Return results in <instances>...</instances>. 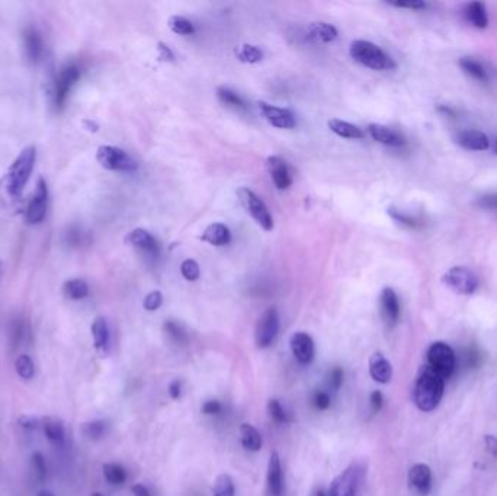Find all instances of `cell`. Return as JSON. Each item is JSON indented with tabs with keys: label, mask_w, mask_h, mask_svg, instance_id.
I'll return each instance as SVG.
<instances>
[{
	"label": "cell",
	"mask_w": 497,
	"mask_h": 496,
	"mask_svg": "<svg viewBox=\"0 0 497 496\" xmlns=\"http://www.w3.org/2000/svg\"><path fill=\"white\" fill-rule=\"evenodd\" d=\"M445 380L429 367L420 370L413 387V402L422 412H432L443 396Z\"/></svg>",
	"instance_id": "1"
},
{
	"label": "cell",
	"mask_w": 497,
	"mask_h": 496,
	"mask_svg": "<svg viewBox=\"0 0 497 496\" xmlns=\"http://www.w3.org/2000/svg\"><path fill=\"white\" fill-rule=\"evenodd\" d=\"M351 57L368 68L372 70H391V68L396 67L394 60L385 53L384 50H381L379 45H375L369 41L364 40H356L351 44L349 48Z\"/></svg>",
	"instance_id": "2"
},
{
	"label": "cell",
	"mask_w": 497,
	"mask_h": 496,
	"mask_svg": "<svg viewBox=\"0 0 497 496\" xmlns=\"http://www.w3.org/2000/svg\"><path fill=\"white\" fill-rule=\"evenodd\" d=\"M36 156H37L36 149L28 147L21 153L18 159L13 162L8 176L9 194L18 197L24 191V188L32 174L33 163H36Z\"/></svg>",
	"instance_id": "3"
},
{
	"label": "cell",
	"mask_w": 497,
	"mask_h": 496,
	"mask_svg": "<svg viewBox=\"0 0 497 496\" xmlns=\"http://www.w3.org/2000/svg\"><path fill=\"white\" fill-rule=\"evenodd\" d=\"M426 358L427 367L435 371L438 375H441L443 380L451 377L457 366V358L454 350L448 344H445V342H434L429 350H427Z\"/></svg>",
	"instance_id": "4"
},
{
	"label": "cell",
	"mask_w": 497,
	"mask_h": 496,
	"mask_svg": "<svg viewBox=\"0 0 497 496\" xmlns=\"http://www.w3.org/2000/svg\"><path fill=\"white\" fill-rule=\"evenodd\" d=\"M443 284L457 294L470 296L477 292L478 278L475 273L466 266H454L443 273Z\"/></svg>",
	"instance_id": "5"
},
{
	"label": "cell",
	"mask_w": 497,
	"mask_h": 496,
	"mask_svg": "<svg viewBox=\"0 0 497 496\" xmlns=\"http://www.w3.org/2000/svg\"><path fill=\"white\" fill-rule=\"evenodd\" d=\"M96 159L108 170L116 172H134L137 169V162L124 150L114 146H100L96 153Z\"/></svg>",
	"instance_id": "6"
},
{
	"label": "cell",
	"mask_w": 497,
	"mask_h": 496,
	"mask_svg": "<svg viewBox=\"0 0 497 496\" xmlns=\"http://www.w3.org/2000/svg\"><path fill=\"white\" fill-rule=\"evenodd\" d=\"M280 332V315L275 307H269L268 310L259 317L254 328V342L256 347L265 350L270 347Z\"/></svg>",
	"instance_id": "7"
},
{
	"label": "cell",
	"mask_w": 497,
	"mask_h": 496,
	"mask_svg": "<svg viewBox=\"0 0 497 496\" xmlns=\"http://www.w3.org/2000/svg\"><path fill=\"white\" fill-rule=\"evenodd\" d=\"M237 195L240 198V202L243 204V207L253 217L256 223H258L263 230H272L273 220L265 202L253 191H250L249 188H240L237 191Z\"/></svg>",
	"instance_id": "8"
},
{
	"label": "cell",
	"mask_w": 497,
	"mask_h": 496,
	"mask_svg": "<svg viewBox=\"0 0 497 496\" xmlns=\"http://www.w3.org/2000/svg\"><path fill=\"white\" fill-rule=\"evenodd\" d=\"M362 476L364 470L358 465L349 466L332 482L328 496H355L362 482Z\"/></svg>",
	"instance_id": "9"
},
{
	"label": "cell",
	"mask_w": 497,
	"mask_h": 496,
	"mask_svg": "<svg viewBox=\"0 0 497 496\" xmlns=\"http://www.w3.org/2000/svg\"><path fill=\"white\" fill-rule=\"evenodd\" d=\"M259 110L262 112V115L265 117L266 121L269 124H272L273 127L277 128H284V130H291L297 126L296 117L294 114L284 110V108H278L273 107L270 104H266V102H259Z\"/></svg>",
	"instance_id": "10"
},
{
	"label": "cell",
	"mask_w": 497,
	"mask_h": 496,
	"mask_svg": "<svg viewBox=\"0 0 497 496\" xmlns=\"http://www.w3.org/2000/svg\"><path fill=\"white\" fill-rule=\"evenodd\" d=\"M291 351H293L296 360L303 364L307 366L313 361L314 358V340L313 338L305 333V332H296L293 336H291Z\"/></svg>",
	"instance_id": "11"
},
{
	"label": "cell",
	"mask_w": 497,
	"mask_h": 496,
	"mask_svg": "<svg viewBox=\"0 0 497 496\" xmlns=\"http://www.w3.org/2000/svg\"><path fill=\"white\" fill-rule=\"evenodd\" d=\"M47 201H48V190L47 185L43 179L38 181L37 183V191L36 195L32 197L29 207L26 211V218L29 223L32 225H38L44 220L45 213H47Z\"/></svg>",
	"instance_id": "12"
},
{
	"label": "cell",
	"mask_w": 497,
	"mask_h": 496,
	"mask_svg": "<svg viewBox=\"0 0 497 496\" xmlns=\"http://www.w3.org/2000/svg\"><path fill=\"white\" fill-rule=\"evenodd\" d=\"M80 77V72L76 66H68L60 73L57 83H56V105L63 107L66 104V99L73 89Z\"/></svg>",
	"instance_id": "13"
},
{
	"label": "cell",
	"mask_w": 497,
	"mask_h": 496,
	"mask_svg": "<svg viewBox=\"0 0 497 496\" xmlns=\"http://www.w3.org/2000/svg\"><path fill=\"white\" fill-rule=\"evenodd\" d=\"M408 485L419 495H427L432 488V470L427 465L418 463L408 470Z\"/></svg>",
	"instance_id": "14"
},
{
	"label": "cell",
	"mask_w": 497,
	"mask_h": 496,
	"mask_svg": "<svg viewBox=\"0 0 497 496\" xmlns=\"http://www.w3.org/2000/svg\"><path fill=\"white\" fill-rule=\"evenodd\" d=\"M380 306H381V316L384 322L388 324V326H394L400 317V301L392 288L387 287L383 290L380 297Z\"/></svg>",
	"instance_id": "15"
},
{
	"label": "cell",
	"mask_w": 497,
	"mask_h": 496,
	"mask_svg": "<svg viewBox=\"0 0 497 496\" xmlns=\"http://www.w3.org/2000/svg\"><path fill=\"white\" fill-rule=\"evenodd\" d=\"M127 243L131 245L135 249H139L140 252H143L146 255L153 256V258H154V256H158L159 252H160V246H159L156 239H154L144 229L132 230L127 237Z\"/></svg>",
	"instance_id": "16"
},
{
	"label": "cell",
	"mask_w": 497,
	"mask_h": 496,
	"mask_svg": "<svg viewBox=\"0 0 497 496\" xmlns=\"http://www.w3.org/2000/svg\"><path fill=\"white\" fill-rule=\"evenodd\" d=\"M455 143L462 149L482 151L490 147L489 137L478 130H464L455 135Z\"/></svg>",
	"instance_id": "17"
},
{
	"label": "cell",
	"mask_w": 497,
	"mask_h": 496,
	"mask_svg": "<svg viewBox=\"0 0 497 496\" xmlns=\"http://www.w3.org/2000/svg\"><path fill=\"white\" fill-rule=\"evenodd\" d=\"M266 166L270 178L278 190H288L291 183H293V179H291L286 163L278 156H270L266 160Z\"/></svg>",
	"instance_id": "18"
},
{
	"label": "cell",
	"mask_w": 497,
	"mask_h": 496,
	"mask_svg": "<svg viewBox=\"0 0 497 496\" xmlns=\"http://www.w3.org/2000/svg\"><path fill=\"white\" fill-rule=\"evenodd\" d=\"M369 374L371 377L381 384L390 383L392 377V367L381 352H375L369 358Z\"/></svg>",
	"instance_id": "19"
},
{
	"label": "cell",
	"mask_w": 497,
	"mask_h": 496,
	"mask_svg": "<svg viewBox=\"0 0 497 496\" xmlns=\"http://www.w3.org/2000/svg\"><path fill=\"white\" fill-rule=\"evenodd\" d=\"M282 467L281 458L278 453H272L268 465V489L272 496H281L284 483H282Z\"/></svg>",
	"instance_id": "20"
},
{
	"label": "cell",
	"mask_w": 497,
	"mask_h": 496,
	"mask_svg": "<svg viewBox=\"0 0 497 496\" xmlns=\"http://www.w3.org/2000/svg\"><path fill=\"white\" fill-rule=\"evenodd\" d=\"M368 131H369L372 139L381 144L391 146V147H402L406 144V140L403 135H400L397 131H394L385 126L369 124Z\"/></svg>",
	"instance_id": "21"
},
{
	"label": "cell",
	"mask_w": 497,
	"mask_h": 496,
	"mask_svg": "<svg viewBox=\"0 0 497 496\" xmlns=\"http://www.w3.org/2000/svg\"><path fill=\"white\" fill-rule=\"evenodd\" d=\"M92 336L95 348L100 354H108L109 351V329L105 317H96L92 323Z\"/></svg>",
	"instance_id": "22"
},
{
	"label": "cell",
	"mask_w": 497,
	"mask_h": 496,
	"mask_svg": "<svg viewBox=\"0 0 497 496\" xmlns=\"http://www.w3.org/2000/svg\"><path fill=\"white\" fill-rule=\"evenodd\" d=\"M230 239H231V234H230L229 227L226 225H221V223L210 225L202 233V241L210 243V245H214V246H226V245H229Z\"/></svg>",
	"instance_id": "23"
},
{
	"label": "cell",
	"mask_w": 497,
	"mask_h": 496,
	"mask_svg": "<svg viewBox=\"0 0 497 496\" xmlns=\"http://www.w3.org/2000/svg\"><path fill=\"white\" fill-rule=\"evenodd\" d=\"M466 20L475 28L484 29L489 25V15L486 5L482 2H471L464 9Z\"/></svg>",
	"instance_id": "24"
},
{
	"label": "cell",
	"mask_w": 497,
	"mask_h": 496,
	"mask_svg": "<svg viewBox=\"0 0 497 496\" xmlns=\"http://www.w3.org/2000/svg\"><path fill=\"white\" fill-rule=\"evenodd\" d=\"M240 439L247 451L256 453L262 449V435L250 423H242L240 426Z\"/></svg>",
	"instance_id": "25"
},
{
	"label": "cell",
	"mask_w": 497,
	"mask_h": 496,
	"mask_svg": "<svg viewBox=\"0 0 497 496\" xmlns=\"http://www.w3.org/2000/svg\"><path fill=\"white\" fill-rule=\"evenodd\" d=\"M329 128L339 137H344V139H352V140L364 139V131L361 128L348 123V121H342V119H337V118L330 119Z\"/></svg>",
	"instance_id": "26"
},
{
	"label": "cell",
	"mask_w": 497,
	"mask_h": 496,
	"mask_svg": "<svg viewBox=\"0 0 497 496\" xmlns=\"http://www.w3.org/2000/svg\"><path fill=\"white\" fill-rule=\"evenodd\" d=\"M43 428H44V434H45L47 439L53 444V446H56V447L63 446L66 441V431H64L63 423L59 419H54V418L47 419L43 425Z\"/></svg>",
	"instance_id": "27"
},
{
	"label": "cell",
	"mask_w": 497,
	"mask_h": 496,
	"mask_svg": "<svg viewBox=\"0 0 497 496\" xmlns=\"http://www.w3.org/2000/svg\"><path fill=\"white\" fill-rule=\"evenodd\" d=\"M24 43H25L28 57L32 61H37L43 54V40L40 37V33L33 28L26 29L24 33Z\"/></svg>",
	"instance_id": "28"
},
{
	"label": "cell",
	"mask_w": 497,
	"mask_h": 496,
	"mask_svg": "<svg viewBox=\"0 0 497 496\" xmlns=\"http://www.w3.org/2000/svg\"><path fill=\"white\" fill-rule=\"evenodd\" d=\"M310 37L320 43H332L337 38V29L326 22H314L308 27Z\"/></svg>",
	"instance_id": "29"
},
{
	"label": "cell",
	"mask_w": 497,
	"mask_h": 496,
	"mask_svg": "<svg viewBox=\"0 0 497 496\" xmlns=\"http://www.w3.org/2000/svg\"><path fill=\"white\" fill-rule=\"evenodd\" d=\"M108 431V425L105 421L100 419H95V421H89L84 422L82 425V434L84 438H88L91 441H99L107 435Z\"/></svg>",
	"instance_id": "30"
},
{
	"label": "cell",
	"mask_w": 497,
	"mask_h": 496,
	"mask_svg": "<svg viewBox=\"0 0 497 496\" xmlns=\"http://www.w3.org/2000/svg\"><path fill=\"white\" fill-rule=\"evenodd\" d=\"M15 371H16V374H18L20 379L29 382L33 379V375H36V364H33L32 358L29 355L22 354L16 358Z\"/></svg>",
	"instance_id": "31"
},
{
	"label": "cell",
	"mask_w": 497,
	"mask_h": 496,
	"mask_svg": "<svg viewBox=\"0 0 497 496\" xmlns=\"http://www.w3.org/2000/svg\"><path fill=\"white\" fill-rule=\"evenodd\" d=\"M104 476H105V481L108 483L115 485V486H121L127 481L125 469L118 463H107L104 466Z\"/></svg>",
	"instance_id": "32"
},
{
	"label": "cell",
	"mask_w": 497,
	"mask_h": 496,
	"mask_svg": "<svg viewBox=\"0 0 497 496\" xmlns=\"http://www.w3.org/2000/svg\"><path fill=\"white\" fill-rule=\"evenodd\" d=\"M64 294L72 300H83L89 294V287L83 280H70L64 284Z\"/></svg>",
	"instance_id": "33"
},
{
	"label": "cell",
	"mask_w": 497,
	"mask_h": 496,
	"mask_svg": "<svg viewBox=\"0 0 497 496\" xmlns=\"http://www.w3.org/2000/svg\"><path fill=\"white\" fill-rule=\"evenodd\" d=\"M459 67L464 70L467 75H470L471 77L484 82L487 79V73L484 70V67L482 66V63H478L477 60L471 59V57H462L459 59Z\"/></svg>",
	"instance_id": "34"
},
{
	"label": "cell",
	"mask_w": 497,
	"mask_h": 496,
	"mask_svg": "<svg viewBox=\"0 0 497 496\" xmlns=\"http://www.w3.org/2000/svg\"><path fill=\"white\" fill-rule=\"evenodd\" d=\"M213 495L214 496H234L236 488H234L233 479L229 474H220L214 482Z\"/></svg>",
	"instance_id": "35"
},
{
	"label": "cell",
	"mask_w": 497,
	"mask_h": 496,
	"mask_svg": "<svg viewBox=\"0 0 497 496\" xmlns=\"http://www.w3.org/2000/svg\"><path fill=\"white\" fill-rule=\"evenodd\" d=\"M236 56L240 61L243 63H258L263 59V53L254 45L250 44H245L240 45L238 48H236Z\"/></svg>",
	"instance_id": "36"
},
{
	"label": "cell",
	"mask_w": 497,
	"mask_h": 496,
	"mask_svg": "<svg viewBox=\"0 0 497 496\" xmlns=\"http://www.w3.org/2000/svg\"><path fill=\"white\" fill-rule=\"evenodd\" d=\"M167 25L175 33H178V36H191V33H194L195 31L192 22L190 20H186L185 16H179V15L172 16V18L169 20Z\"/></svg>",
	"instance_id": "37"
},
{
	"label": "cell",
	"mask_w": 497,
	"mask_h": 496,
	"mask_svg": "<svg viewBox=\"0 0 497 496\" xmlns=\"http://www.w3.org/2000/svg\"><path fill=\"white\" fill-rule=\"evenodd\" d=\"M217 96L218 99L222 102V104H226L229 107L233 108H245V100L242 99L238 93H236L234 91L221 87L217 89Z\"/></svg>",
	"instance_id": "38"
},
{
	"label": "cell",
	"mask_w": 497,
	"mask_h": 496,
	"mask_svg": "<svg viewBox=\"0 0 497 496\" xmlns=\"http://www.w3.org/2000/svg\"><path fill=\"white\" fill-rule=\"evenodd\" d=\"M165 331L170 336V339L175 340L176 344H186V342H188L186 332L183 331V328L181 326V324H178L174 320H169V322L165 323Z\"/></svg>",
	"instance_id": "39"
},
{
	"label": "cell",
	"mask_w": 497,
	"mask_h": 496,
	"mask_svg": "<svg viewBox=\"0 0 497 496\" xmlns=\"http://www.w3.org/2000/svg\"><path fill=\"white\" fill-rule=\"evenodd\" d=\"M268 412L269 416L275 421L277 423H285L288 422V416L285 414V409L282 407L281 402L278 399H270L268 402Z\"/></svg>",
	"instance_id": "40"
},
{
	"label": "cell",
	"mask_w": 497,
	"mask_h": 496,
	"mask_svg": "<svg viewBox=\"0 0 497 496\" xmlns=\"http://www.w3.org/2000/svg\"><path fill=\"white\" fill-rule=\"evenodd\" d=\"M22 340H24V324L22 322L16 320L12 323L9 331V345L15 350L22 344Z\"/></svg>",
	"instance_id": "41"
},
{
	"label": "cell",
	"mask_w": 497,
	"mask_h": 496,
	"mask_svg": "<svg viewBox=\"0 0 497 496\" xmlns=\"http://www.w3.org/2000/svg\"><path fill=\"white\" fill-rule=\"evenodd\" d=\"M181 272L188 281H197L199 278V265L194 260H186L181 265Z\"/></svg>",
	"instance_id": "42"
},
{
	"label": "cell",
	"mask_w": 497,
	"mask_h": 496,
	"mask_svg": "<svg viewBox=\"0 0 497 496\" xmlns=\"http://www.w3.org/2000/svg\"><path fill=\"white\" fill-rule=\"evenodd\" d=\"M32 467L33 470H36L37 476L40 481H45V477H47V463H45V458L41 453H33L32 454Z\"/></svg>",
	"instance_id": "43"
},
{
	"label": "cell",
	"mask_w": 497,
	"mask_h": 496,
	"mask_svg": "<svg viewBox=\"0 0 497 496\" xmlns=\"http://www.w3.org/2000/svg\"><path fill=\"white\" fill-rule=\"evenodd\" d=\"M162 303H163V296H162V293H160V292H151V293H148V294L146 296L143 306H144L146 310L154 312V310L159 309V307L162 306Z\"/></svg>",
	"instance_id": "44"
},
{
	"label": "cell",
	"mask_w": 497,
	"mask_h": 496,
	"mask_svg": "<svg viewBox=\"0 0 497 496\" xmlns=\"http://www.w3.org/2000/svg\"><path fill=\"white\" fill-rule=\"evenodd\" d=\"M328 384L330 389L337 391L342 387V384H344V370H342L340 367H335L329 374Z\"/></svg>",
	"instance_id": "45"
},
{
	"label": "cell",
	"mask_w": 497,
	"mask_h": 496,
	"mask_svg": "<svg viewBox=\"0 0 497 496\" xmlns=\"http://www.w3.org/2000/svg\"><path fill=\"white\" fill-rule=\"evenodd\" d=\"M18 423L21 428L26 430V431H36L38 430V426L41 425L40 419L36 418V416H32V415H24L18 419Z\"/></svg>",
	"instance_id": "46"
},
{
	"label": "cell",
	"mask_w": 497,
	"mask_h": 496,
	"mask_svg": "<svg viewBox=\"0 0 497 496\" xmlns=\"http://www.w3.org/2000/svg\"><path fill=\"white\" fill-rule=\"evenodd\" d=\"M313 403L319 410H326L330 406V396L326 391H316L314 398H313Z\"/></svg>",
	"instance_id": "47"
},
{
	"label": "cell",
	"mask_w": 497,
	"mask_h": 496,
	"mask_svg": "<svg viewBox=\"0 0 497 496\" xmlns=\"http://www.w3.org/2000/svg\"><path fill=\"white\" fill-rule=\"evenodd\" d=\"M478 205L482 209L497 211V193L496 194H489V195H486L483 198H480Z\"/></svg>",
	"instance_id": "48"
},
{
	"label": "cell",
	"mask_w": 497,
	"mask_h": 496,
	"mask_svg": "<svg viewBox=\"0 0 497 496\" xmlns=\"http://www.w3.org/2000/svg\"><path fill=\"white\" fill-rule=\"evenodd\" d=\"M369 403H371V407H372L374 412H380V410L383 409V405H384L383 393L380 390L372 391L371 396H369Z\"/></svg>",
	"instance_id": "49"
},
{
	"label": "cell",
	"mask_w": 497,
	"mask_h": 496,
	"mask_svg": "<svg viewBox=\"0 0 497 496\" xmlns=\"http://www.w3.org/2000/svg\"><path fill=\"white\" fill-rule=\"evenodd\" d=\"M221 403L218 400H208V402H205L204 406H202V412L205 415H218L221 412Z\"/></svg>",
	"instance_id": "50"
},
{
	"label": "cell",
	"mask_w": 497,
	"mask_h": 496,
	"mask_svg": "<svg viewBox=\"0 0 497 496\" xmlns=\"http://www.w3.org/2000/svg\"><path fill=\"white\" fill-rule=\"evenodd\" d=\"M390 5L396 6V8H404V9H423L426 8V3L422 2V0H415V2H390Z\"/></svg>",
	"instance_id": "51"
},
{
	"label": "cell",
	"mask_w": 497,
	"mask_h": 496,
	"mask_svg": "<svg viewBox=\"0 0 497 496\" xmlns=\"http://www.w3.org/2000/svg\"><path fill=\"white\" fill-rule=\"evenodd\" d=\"M484 446H486L487 451H489L494 458H497V437H494V435H486V437H484Z\"/></svg>",
	"instance_id": "52"
},
{
	"label": "cell",
	"mask_w": 497,
	"mask_h": 496,
	"mask_svg": "<svg viewBox=\"0 0 497 496\" xmlns=\"http://www.w3.org/2000/svg\"><path fill=\"white\" fill-rule=\"evenodd\" d=\"M169 395L172 399H179L182 395V383L179 380H174L169 384Z\"/></svg>",
	"instance_id": "53"
},
{
	"label": "cell",
	"mask_w": 497,
	"mask_h": 496,
	"mask_svg": "<svg viewBox=\"0 0 497 496\" xmlns=\"http://www.w3.org/2000/svg\"><path fill=\"white\" fill-rule=\"evenodd\" d=\"M131 490H132L134 496H151L150 490H148L144 485H142V483L134 485V486L131 488Z\"/></svg>",
	"instance_id": "54"
},
{
	"label": "cell",
	"mask_w": 497,
	"mask_h": 496,
	"mask_svg": "<svg viewBox=\"0 0 497 496\" xmlns=\"http://www.w3.org/2000/svg\"><path fill=\"white\" fill-rule=\"evenodd\" d=\"M159 50H160V59L163 60H169V61H172L174 60V53L170 51L169 47H166L165 44H159Z\"/></svg>",
	"instance_id": "55"
},
{
	"label": "cell",
	"mask_w": 497,
	"mask_h": 496,
	"mask_svg": "<svg viewBox=\"0 0 497 496\" xmlns=\"http://www.w3.org/2000/svg\"><path fill=\"white\" fill-rule=\"evenodd\" d=\"M38 496H54V495L51 493L49 490H43V492H40V493H38Z\"/></svg>",
	"instance_id": "56"
},
{
	"label": "cell",
	"mask_w": 497,
	"mask_h": 496,
	"mask_svg": "<svg viewBox=\"0 0 497 496\" xmlns=\"http://www.w3.org/2000/svg\"><path fill=\"white\" fill-rule=\"evenodd\" d=\"M314 496H326V495H324L323 490H317V492L314 493Z\"/></svg>",
	"instance_id": "57"
},
{
	"label": "cell",
	"mask_w": 497,
	"mask_h": 496,
	"mask_svg": "<svg viewBox=\"0 0 497 496\" xmlns=\"http://www.w3.org/2000/svg\"><path fill=\"white\" fill-rule=\"evenodd\" d=\"M493 150H494V153H496V155H497V139L494 140V144H493Z\"/></svg>",
	"instance_id": "58"
},
{
	"label": "cell",
	"mask_w": 497,
	"mask_h": 496,
	"mask_svg": "<svg viewBox=\"0 0 497 496\" xmlns=\"http://www.w3.org/2000/svg\"><path fill=\"white\" fill-rule=\"evenodd\" d=\"M92 496H104V495L99 493V492H95V493H92Z\"/></svg>",
	"instance_id": "59"
}]
</instances>
